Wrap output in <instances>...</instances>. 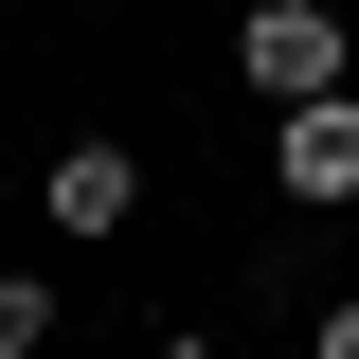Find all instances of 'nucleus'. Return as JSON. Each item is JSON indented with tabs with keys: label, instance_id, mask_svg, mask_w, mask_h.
Returning <instances> with one entry per match:
<instances>
[{
	"label": "nucleus",
	"instance_id": "obj_6",
	"mask_svg": "<svg viewBox=\"0 0 359 359\" xmlns=\"http://www.w3.org/2000/svg\"><path fill=\"white\" fill-rule=\"evenodd\" d=\"M144 359H216V341H144Z\"/></svg>",
	"mask_w": 359,
	"mask_h": 359
},
{
	"label": "nucleus",
	"instance_id": "obj_5",
	"mask_svg": "<svg viewBox=\"0 0 359 359\" xmlns=\"http://www.w3.org/2000/svg\"><path fill=\"white\" fill-rule=\"evenodd\" d=\"M306 359H359V287H323V323H306Z\"/></svg>",
	"mask_w": 359,
	"mask_h": 359
},
{
	"label": "nucleus",
	"instance_id": "obj_1",
	"mask_svg": "<svg viewBox=\"0 0 359 359\" xmlns=\"http://www.w3.org/2000/svg\"><path fill=\"white\" fill-rule=\"evenodd\" d=\"M233 72L269 108H323V90H359V36H341V0H252L233 18Z\"/></svg>",
	"mask_w": 359,
	"mask_h": 359
},
{
	"label": "nucleus",
	"instance_id": "obj_2",
	"mask_svg": "<svg viewBox=\"0 0 359 359\" xmlns=\"http://www.w3.org/2000/svg\"><path fill=\"white\" fill-rule=\"evenodd\" d=\"M36 216L72 233V252H108V233L144 216V162H126V144H108V126H72V144H54V162H36Z\"/></svg>",
	"mask_w": 359,
	"mask_h": 359
},
{
	"label": "nucleus",
	"instance_id": "obj_3",
	"mask_svg": "<svg viewBox=\"0 0 359 359\" xmlns=\"http://www.w3.org/2000/svg\"><path fill=\"white\" fill-rule=\"evenodd\" d=\"M269 198H359V90L269 108Z\"/></svg>",
	"mask_w": 359,
	"mask_h": 359
},
{
	"label": "nucleus",
	"instance_id": "obj_4",
	"mask_svg": "<svg viewBox=\"0 0 359 359\" xmlns=\"http://www.w3.org/2000/svg\"><path fill=\"white\" fill-rule=\"evenodd\" d=\"M54 341H72V323H54V287H36V269H0V359H54Z\"/></svg>",
	"mask_w": 359,
	"mask_h": 359
}]
</instances>
